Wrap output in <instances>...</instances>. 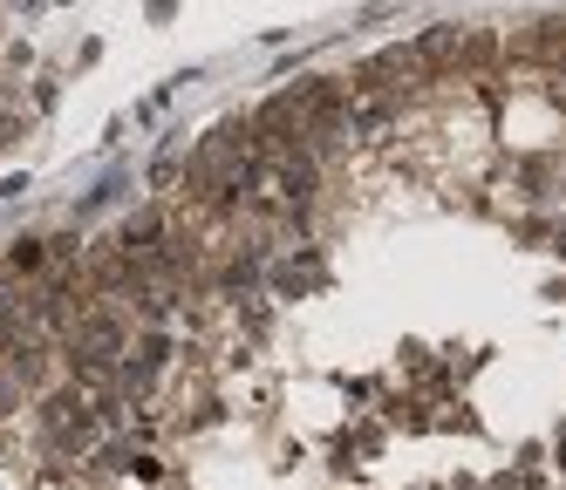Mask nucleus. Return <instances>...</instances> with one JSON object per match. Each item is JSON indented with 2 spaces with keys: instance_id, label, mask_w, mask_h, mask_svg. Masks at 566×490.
Here are the masks:
<instances>
[{
  "instance_id": "1",
  "label": "nucleus",
  "mask_w": 566,
  "mask_h": 490,
  "mask_svg": "<svg viewBox=\"0 0 566 490\" xmlns=\"http://www.w3.org/2000/svg\"><path fill=\"white\" fill-rule=\"evenodd\" d=\"M14 266H21V273H34V266H42V245L21 238V245H14Z\"/></svg>"
}]
</instances>
